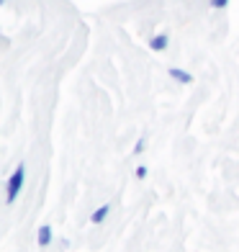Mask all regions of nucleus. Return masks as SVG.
<instances>
[{
    "mask_svg": "<svg viewBox=\"0 0 239 252\" xmlns=\"http://www.w3.org/2000/svg\"><path fill=\"white\" fill-rule=\"evenodd\" d=\"M170 47V36L167 33H154V36L149 39V49L152 52H165Z\"/></svg>",
    "mask_w": 239,
    "mask_h": 252,
    "instance_id": "20e7f679",
    "label": "nucleus"
},
{
    "mask_svg": "<svg viewBox=\"0 0 239 252\" xmlns=\"http://www.w3.org/2000/svg\"><path fill=\"white\" fill-rule=\"evenodd\" d=\"M167 75L173 77L175 83H180V85H190V83H193V75H190L188 70H180V67H170Z\"/></svg>",
    "mask_w": 239,
    "mask_h": 252,
    "instance_id": "f03ea898",
    "label": "nucleus"
},
{
    "mask_svg": "<svg viewBox=\"0 0 239 252\" xmlns=\"http://www.w3.org/2000/svg\"><path fill=\"white\" fill-rule=\"evenodd\" d=\"M52 237H54L52 226H49V224H41L39 232H36V245H39V247H49V245H52Z\"/></svg>",
    "mask_w": 239,
    "mask_h": 252,
    "instance_id": "7ed1b4c3",
    "label": "nucleus"
},
{
    "mask_svg": "<svg viewBox=\"0 0 239 252\" xmlns=\"http://www.w3.org/2000/svg\"><path fill=\"white\" fill-rule=\"evenodd\" d=\"M209 3H211V8L221 10V8H226V5H229V0H209Z\"/></svg>",
    "mask_w": 239,
    "mask_h": 252,
    "instance_id": "0eeeda50",
    "label": "nucleus"
},
{
    "mask_svg": "<svg viewBox=\"0 0 239 252\" xmlns=\"http://www.w3.org/2000/svg\"><path fill=\"white\" fill-rule=\"evenodd\" d=\"M144 147H147L144 136H139V139H136V144H134V155H142V152H144Z\"/></svg>",
    "mask_w": 239,
    "mask_h": 252,
    "instance_id": "423d86ee",
    "label": "nucleus"
},
{
    "mask_svg": "<svg viewBox=\"0 0 239 252\" xmlns=\"http://www.w3.org/2000/svg\"><path fill=\"white\" fill-rule=\"evenodd\" d=\"M147 173H149V170H147L144 165H139V167H136V170H134V175H136V178H139V180H144V178H147Z\"/></svg>",
    "mask_w": 239,
    "mask_h": 252,
    "instance_id": "6e6552de",
    "label": "nucleus"
},
{
    "mask_svg": "<svg viewBox=\"0 0 239 252\" xmlns=\"http://www.w3.org/2000/svg\"><path fill=\"white\" fill-rule=\"evenodd\" d=\"M24 186H26V165L21 162V165H16V170L10 173V178H8V183H5V203H8V206H13V203L18 201Z\"/></svg>",
    "mask_w": 239,
    "mask_h": 252,
    "instance_id": "f257e3e1",
    "label": "nucleus"
},
{
    "mask_svg": "<svg viewBox=\"0 0 239 252\" xmlns=\"http://www.w3.org/2000/svg\"><path fill=\"white\" fill-rule=\"evenodd\" d=\"M108 214H111V206L103 203V206H98V209L90 214V221H93V224H103V221L108 219Z\"/></svg>",
    "mask_w": 239,
    "mask_h": 252,
    "instance_id": "39448f33",
    "label": "nucleus"
}]
</instances>
